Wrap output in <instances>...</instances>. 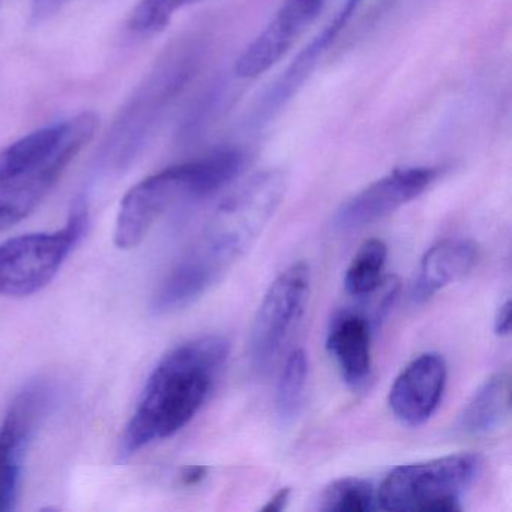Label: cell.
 <instances>
[{
	"label": "cell",
	"instance_id": "obj_5",
	"mask_svg": "<svg viewBox=\"0 0 512 512\" xmlns=\"http://www.w3.org/2000/svg\"><path fill=\"white\" fill-rule=\"evenodd\" d=\"M85 200H76L64 229L32 233L0 244V295L29 296L58 274L88 229Z\"/></svg>",
	"mask_w": 512,
	"mask_h": 512
},
{
	"label": "cell",
	"instance_id": "obj_14",
	"mask_svg": "<svg viewBox=\"0 0 512 512\" xmlns=\"http://www.w3.org/2000/svg\"><path fill=\"white\" fill-rule=\"evenodd\" d=\"M478 248L469 239L449 238L437 242L419 263L412 284V299L418 304L463 278L475 266Z\"/></svg>",
	"mask_w": 512,
	"mask_h": 512
},
{
	"label": "cell",
	"instance_id": "obj_6",
	"mask_svg": "<svg viewBox=\"0 0 512 512\" xmlns=\"http://www.w3.org/2000/svg\"><path fill=\"white\" fill-rule=\"evenodd\" d=\"M311 274L307 263H293L269 286L251 326V364L268 370L301 322L310 298Z\"/></svg>",
	"mask_w": 512,
	"mask_h": 512
},
{
	"label": "cell",
	"instance_id": "obj_19",
	"mask_svg": "<svg viewBox=\"0 0 512 512\" xmlns=\"http://www.w3.org/2000/svg\"><path fill=\"white\" fill-rule=\"evenodd\" d=\"M205 0H140L131 14L130 26L134 34L151 35L160 34L169 26L173 16L182 8L200 4Z\"/></svg>",
	"mask_w": 512,
	"mask_h": 512
},
{
	"label": "cell",
	"instance_id": "obj_15",
	"mask_svg": "<svg viewBox=\"0 0 512 512\" xmlns=\"http://www.w3.org/2000/svg\"><path fill=\"white\" fill-rule=\"evenodd\" d=\"M511 410V379L499 373L485 380L464 406L455 430L467 437H482L499 430Z\"/></svg>",
	"mask_w": 512,
	"mask_h": 512
},
{
	"label": "cell",
	"instance_id": "obj_23",
	"mask_svg": "<svg viewBox=\"0 0 512 512\" xmlns=\"http://www.w3.org/2000/svg\"><path fill=\"white\" fill-rule=\"evenodd\" d=\"M206 472H208V469H206L205 466L187 467L185 472L182 473V481H184L185 485L197 484V482H200L203 478H205Z\"/></svg>",
	"mask_w": 512,
	"mask_h": 512
},
{
	"label": "cell",
	"instance_id": "obj_20",
	"mask_svg": "<svg viewBox=\"0 0 512 512\" xmlns=\"http://www.w3.org/2000/svg\"><path fill=\"white\" fill-rule=\"evenodd\" d=\"M70 0H32V23H43L58 14Z\"/></svg>",
	"mask_w": 512,
	"mask_h": 512
},
{
	"label": "cell",
	"instance_id": "obj_21",
	"mask_svg": "<svg viewBox=\"0 0 512 512\" xmlns=\"http://www.w3.org/2000/svg\"><path fill=\"white\" fill-rule=\"evenodd\" d=\"M511 301L506 299L499 310H497L496 319H494V331L500 337H505L511 332Z\"/></svg>",
	"mask_w": 512,
	"mask_h": 512
},
{
	"label": "cell",
	"instance_id": "obj_18",
	"mask_svg": "<svg viewBox=\"0 0 512 512\" xmlns=\"http://www.w3.org/2000/svg\"><path fill=\"white\" fill-rule=\"evenodd\" d=\"M377 494L364 479L346 478L326 488L320 499L322 511L368 512L376 509Z\"/></svg>",
	"mask_w": 512,
	"mask_h": 512
},
{
	"label": "cell",
	"instance_id": "obj_4",
	"mask_svg": "<svg viewBox=\"0 0 512 512\" xmlns=\"http://www.w3.org/2000/svg\"><path fill=\"white\" fill-rule=\"evenodd\" d=\"M481 470L478 455L455 454L395 467L377 493L385 511H460L464 493Z\"/></svg>",
	"mask_w": 512,
	"mask_h": 512
},
{
	"label": "cell",
	"instance_id": "obj_3",
	"mask_svg": "<svg viewBox=\"0 0 512 512\" xmlns=\"http://www.w3.org/2000/svg\"><path fill=\"white\" fill-rule=\"evenodd\" d=\"M287 184L283 169L254 173L220 203L190 250L223 278L262 235L286 196Z\"/></svg>",
	"mask_w": 512,
	"mask_h": 512
},
{
	"label": "cell",
	"instance_id": "obj_8",
	"mask_svg": "<svg viewBox=\"0 0 512 512\" xmlns=\"http://www.w3.org/2000/svg\"><path fill=\"white\" fill-rule=\"evenodd\" d=\"M439 176L433 167H406L388 173L347 200L335 215L341 230L362 229L388 217L392 212L418 199Z\"/></svg>",
	"mask_w": 512,
	"mask_h": 512
},
{
	"label": "cell",
	"instance_id": "obj_16",
	"mask_svg": "<svg viewBox=\"0 0 512 512\" xmlns=\"http://www.w3.org/2000/svg\"><path fill=\"white\" fill-rule=\"evenodd\" d=\"M388 257V248L380 239H370L359 247L350 262L344 277L347 293L356 298L373 293L383 283V269Z\"/></svg>",
	"mask_w": 512,
	"mask_h": 512
},
{
	"label": "cell",
	"instance_id": "obj_22",
	"mask_svg": "<svg viewBox=\"0 0 512 512\" xmlns=\"http://www.w3.org/2000/svg\"><path fill=\"white\" fill-rule=\"evenodd\" d=\"M290 499V488H281L280 491L274 494L271 499L268 500L265 506H263L262 511L265 512H280L286 508L287 502Z\"/></svg>",
	"mask_w": 512,
	"mask_h": 512
},
{
	"label": "cell",
	"instance_id": "obj_12",
	"mask_svg": "<svg viewBox=\"0 0 512 512\" xmlns=\"http://www.w3.org/2000/svg\"><path fill=\"white\" fill-rule=\"evenodd\" d=\"M370 317L359 310L338 311L329 323L326 349L331 353L344 382L358 389L371 374Z\"/></svg>",
	"mask_w": 512,
	"mask_h": 512
},
{
	"label": "cell",
	"instance_id": "obj_9",
	"mask_svg": "<svg viewBox=\"0 0 512 512\" xmlns=\"http://www.w3.org/2000/svg\"><path fill=\"white\" fill-rule=\"evenodd\" d=\"M325 4L326 0H283L271 22L236 59V76L257 79L268 73L313 25Z\"/></svg>",
	"mask_w": 512,
	"mask_h": 512
},
{
	"label": "cell",
	"instance_id": "obj_17",
	"mask_svg": "<svg viewBox=\"0 0 512 512\" xmlns=\"http://www.w3.org/2000/svg\"><path fill=\"white\" fill-rule=\"evenodd\" d=\"M307 380V353L302 349L293 350L281 371L277 395H275V412L283 424L295 421L301 413Z\"/></svg>",
	"mask_w": 512,
	"mask_h": 512
},
{
	"label": "cell",
	"instance_id": "obj_7",
	"mask_svg": "<svg viewBox=\"0 0 512 512\" xmlns=\"http://www.w3.org/2000/svg\"><path fill=\"white\" fill-rule=\"evenodd\" d=\"M53 401L55 388L49 382L28 383L0 425V512L13 511L16 506L26 451Z\"/></svg>",
	"mask_w": 512,
	"mask_h": 512
},
{
	"label": "cell",
	"instance_id": "obj_1",
	"mask_svg": "<svg viewBox=\"0 0 512 512\" xmlns=\"http://www.w3.org/2000/svg\"><path fill=\"white\" fill-rule=\"evenodd\" d=\"M229 353L226 338L206 335L179 344L163 356L125 428L119 448L121 458L172 437L190 424L211 397Z\"/></svg>",
	"mask_w": 512,
	"mask_h": 512
},
{
	"label": "cell",
	"instance_id": "obj_13",
	"mask_svg": "<svg viewBox=\"0 0 512 512\" xmlns=\"http://www.w3.org/2000/svg\"><path fill=\"white\" fill-rule=\"evenodd\" d=\"M85 146L77 143L62 151L46 166L19 178L0 182V230L8 229L28 217Z\"/></svg>",
	"mask_w": 512,
	"mask_h": 512
},
{
	"label": "cell",
	"instance_id": "obj_2",
	"mask_svg": "<svg viewBox=\"0 0 512 512\" xmlns=\"http://www.w3.org/2000/svg\"><path fill=\"white\" fill-rule=\"evenodd\" d=\"M244 164L241 152L227 149L169 167L139 182L128 191L119 208L116 247H137L164 214L214 196L241 175Z\"/></svg>",
	"mask_w": 512,
	"mask_h": 512
},
{
	"label": "cell",
	"instance_id": "obj_11",
	"mask_svg": "<svg viewBox=\"0 0 512 512\" xmlns=\"http://www.w3.org/2000/svg\"><path fill=\"white\" fill-rule=\"evenodd\" d=\"M448 368L437 353H424L398 374L389 391V407L407 427L425 424L436 412L445 392Z\"/></svg>",
	"mask_w": 512,
	"mask_h": 512
},
{
	"label": "cell",
	"instance_id": "obj_10",
	"mask_svg": "<svg viewBox=\"0 0 512 512\" xmlns=\"http://www.w3.org/2000/svg\"><path fill=\"white\" fill-rule=\"evenodd\" d=\"M97 113L83 112L68 121L32 131L28 136L0 149V182L19 178L46 166L71 145H88L97 133Z\"/></svg>",
	"mask_w": 512,
	"mask_h": 512
}]
</instances>
